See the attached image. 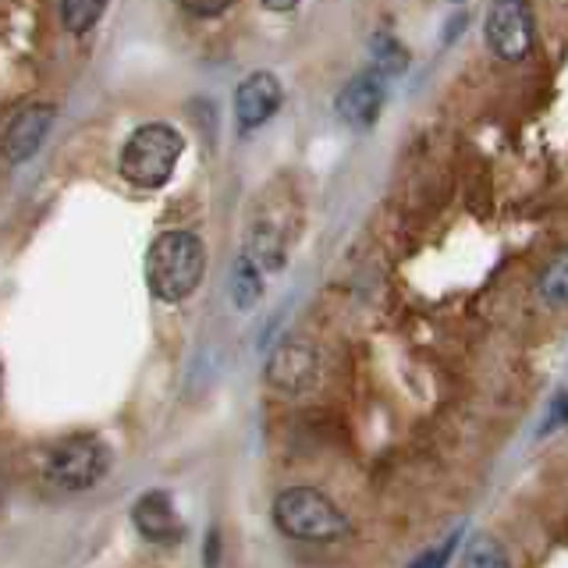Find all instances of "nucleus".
I'll return each mask as SVG.
<instances>
[{
  "instance_id": "f03ea898",
  "label": "nucleus",
  "mask_w": 568,
  "mask_h": 568,
  "mask_svg": "<svg viewBox=\"0 0 568 568\" xmlns=\"http://www.w3.org/2000/svg\"><path fill=\"white\" fill-rule=\"evenodd\" d=\"M274 523L284 537L306 540V544H334L348 532L345 511L337 508L327 494H320L313 487H292L277 494Z\"/></svg>"
},
{
  "instance_id": "20e7f679",
  "label": "nucleus",
  "mask_w": 568,
  "mask_h": 568,
  "mask_svg": "<svg viewBox=\"0 0 568 568\" xmlns=\"http://www.w3.org/2000/svg\"><path fill=\"white\" fill-rule=\"evenodd\" d=\"M111 469V448L100 437H68L47 458V479L58 490H89Z\"/></svg>"
},
{
  "instance_id": "7ed1b4c3",
  "label": "nucleus",
  "mask_w": 568,
  "mask_h": 568,
  "mask_svg": "<svg viewBox=\"0 0 568 568\" xmlns=\"http://www.w3.org/2000/svg\"><path fill=\"white\" fill-rule=\"evenodd\" d=\"M185 139L171 124H142L121 150V174L135 189H160L171 182Z\"/></svg>"
},
{
  "instance_id": "aec40b11",
  "label": "nucleus",
  "mask_w": 568,
  "mask_h": 568,
  "mask_svg": "<svg viewBox=\"0 0 568 568\" xmlns=\"http://www.w3.org/2000/svg\"><path fill=\"white\" fill-rule=\"evenodd\" d=\"M217 565V529L210 532V568Z\"/></svg>"
},
{
  "instance_id": "423d86ee",
  "label": "nucleus",
  "mask_w": 568,
  "mask_h": 568,
  "mask_svg": "<svg viewBox=\"0 0 568 568\" xmlns=\"http://www.w3.org/2000/svg\"><path fill=\"white\" fill-rule=\"evenodd\" d=\"M320 377V355L310 342L302 337H288L274 348V355L266 359V384L281 395H302L310 390Z\"/></svg>"
},
{
  "instance_id": "6e6552de",
  "label": "nucleus",
  "mask_w": 568,
  "mask_h": 568,
  "mask_svg": "<svg viewBox=\"0 0 568 568\" xmlns=\"http://www.w3.org/2000/svg\"><path fill=\"white\" fill-rule=\"evenodd\" d=\"M132 523L139 529V537L150 540V544H178L185 537L182 515H178L171 494H164V490L142 494L132 505Z\"/></svg>"
},
{
  "instance_id": "0eeeda50",
  "label": "nucleus",
  "mask_w": 568,
  "mask_h": 568,
  "mask_svg": "<svg viewBox=\"0 0 568 568\" xmlns=\"http://www.w3.org/2000/svg\"><path fill=\"white\" fill-rule=\"evenodd\" d=\"M487 40L505 61H523L532 50V14L526 0H494L487 11Z\"/></svg>"
},
{
  "instance_id": "9d476101",
  "label": "nucleus",
  "mask_w": 568,
  "mask_h": 568,
  "mask_svg": "<svg viewBox=\"0 0 568 568\" xmlns=\"http://www.w3.org/2000/svg\"><path fill=\"white\" fill-rule=\"evenodd\" d=\"M284 93H281V82L271 71H256V75H248L239 93H235V114H239V124L248 132V129H260L263 121H271L277 114Z\"/></svg>"
},
{
  "instance_id": "f257e3e1",
  "label": "nucleus",
  "mask_w": 568,
  "mask_h": 568,
  "mask_svg": "<svg viewBox=\"0 0 568 568\" xmlns=\"http://www.w3.org/2000/svg\"><path fill=\"white\" fill-rule=\"evenodd\" d=\"M206 271V248L192 231H168L146 253V281L160 302H185L200 288Z\"/></svg>"
},
{
  "instance_id": "4468645a",
  "label": "nucleus",
  "mask_w": 568,
  "mask_h": 568,
  "mask_svg": "<svg viewBox=\"0 0 568 568\" xmlns=\"http://www.w3.org/2000/svg\"><path fill=\"white\" fill-rule=\"evenodd\" d=\"M106 0H61V18L68 32H85L100 22Z\"/></svg>"
},
{
  "instance_id": "dca6fc26",
  "label": "nucleus",
  "mask_w": 568,
  "mask_h": 568,
  "mask_svg": "<svg viewBox=\"0 0 568 568\" xmlns=\"http://www.w3.org/2000/svg\"><path fill=\"white\" fill-rule=\"evenodd\" d=\"M455 547H458V532H455V537H448V540H440L434 550H426V555L416 558L408 568H448V561H452V555H455Z\"/></svg>"
},
{
  "instance_id": "1a4fd4ad",
  "label": "nucleus",
  "mask_w": 568,
  "mask_h": 568,
  "mask_svg": "<svg viewBox=\"0 0 568 568\" xmlns=\"http://www.w3.org/2000/svg\"><path fill=\"white\" fill-rule=\"evenodd\" d=\"M381 111H384V75L381 71H363V75H355L342 89V97H337V118L355 132H366L369 124L381 118Z\"/></svg>"
},
{
  "instance_id": "f8f14e48",
  "label": "nucleus",
  "mask_w": 568,
  "mask_h": 568,
  "mask_svg": "<svg viewBox=\"0 0 568 568\" xmlns=\"http://www.w3.org/2000/svg\"><path fill=\"white\" fill-rule=\"evenodd\" d=\"M369 53H373V71H381L384 79L405 75V68H408V53H405V47L395 40V36L377 32V36H373V40H369Z\"/></svg>"
},
{
  "instance_id": "f3484780",
  "label": "nucleus",
  "mask_w": 568,
  "mask_h": 568,
  "mask_svg": "<svg viewBox=\"0 0 568 568\" xmlns=\"http://www.w3.org/2000/svg\"><path fill=\"white\" fill-rule=\"evenodd\" d=\"M540 292L550 298V306H561L565 302V260H558L555 266H550V274L544 277Z\"/></svg>"
},
{
  "instance_id": "a211bd4d",
  "label": "nucleus",
  "mask_w": 568,
  "mask_h": 568,
  "mask_svg": "<svg viewBox=\"0 0 568 568\" xmlns=\"http://www.w3.org/2000/svg\"><path fill=\"white\" fill-rule=\"evenodd\" d=\"M189 14H195V18H213V14H221V11H227L235 0H178Z\"/></svg>"
},
{
  "instance_id": "6ab92c4d",
  "label": "nucleus",
  "mask_w": 568,
  "mask_h": 568,
  "mask_svg": "<svg viewBox=\"0 0 568 568\" xmlns=\"http://www.w3.org/2000/svg\"><path fill=\"white\" fill-rule=\"evenodd\" d=\"M298 4V0H263V8H271V11H292Z\"/></svg>"
},
{
  "instance_id": "ddd939ff",
  "label": "nucleus",
  "mask_w": 568,
  "mask_h": 568,
  "mask_svg": "<svg viewBox=\"0 0 568 568\" xmlns=\"http://www.w3.org/2000/svg\"><path fill=\"white\" fill-rule=\"evenodd\" d=\"M263 295V277H260V266L242 256L235 263V274H231V298H235L239 310H253L256 298Z\"/></svg>"
},
{
  "instance_id": "39448f33",
  "label": "nucleus",
  "mask_w": 568,
  "mask_h": 568,
  "mask_svg": "<svg viewBox=\"0 0 568 568\" xmlns=\"http://www.w3.org/2000/svg\"><path fill=\"white\" fill-rule=\"evenodd\" d=\"M288 213H284V200H266L253 210V221H248V260H253L260 271H281L284 260H288Z\"/></svg>"
},
{
  "instance_id": "2eb2a0df",
  "label": "nucleus",
  "mask_w": 568,
  "mask_h": 568,
  "mask_svg": "<svg viewBox=\"0 0 568 568\" xmlns=\"http://www.w3.org/2000/svg\"><path fill=\"white\" fill-rule=\"evenodd\" d=\"M466 568H511L505 547L490 537H476L466 550Z\"/></svg>"
},
{
  "instance_id": "9b49d317",
  "label": "nucleus",
  "mask_w": 568,
  "mask_h": 568,
  "mask_svg": "<svg viewBox=\"0 0 568 568\" xmlns=\"http://www.w3.org/2000/svg\"><path fill=\"white\" fill-rule=\"evenodd\" d=\"M53 118H58V111H53L50 103H36V106H26V111L8 124L4 156L11 164H22V160H29L36 150H40V142L47 139Z\"/></svg>"
}]
</instances>
